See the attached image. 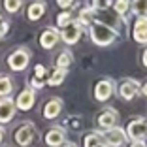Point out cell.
<instances>
[{"label":"cell","mask_w":147,"mask_h":147,"mask_svg":"<svg viewBox=\"0 0 147 147\" xmlns=\"http://www.w3.org/2000/svg\"><path fill=\"white\" fill-rule=\"evenodd\" d=\"M89 36H91L92 43H96L100 47H106V45H111L119 38V32H117L115 26H109L106 23L94 19L91 23V26H89Z\"/></svg>","instance_id":"1"},{"label":"cell","mask_w":147,"mask_h":147,"mask_svg":"<svg viewBox=\"0 0 147 147\" xmlns=\"http://www.w3.org/2000/svg\"><path fill=\"white\" fill-rule=\"evenodd\" d=\"M115 92H117V83L109 78L98 79L92 87V96H94L96 102H108Z\"/></svg>","instance_id":"2"},{"label":"cell","mask_w":147,"mask_h":147,"mask_svg":"<svg viewBox=\"0 0 147 147\" xmlns=\"http://www.w3.org/2000/svg\"><path fill=\"white\" fill-rule=\"evenodd\" d=\"M125 134L130 142H145V138H147V119H143V117L132 119V121L126 125Z\"/></svg>","instance_id":"3"},{"label":"cell","mask_w":147,"mask_h":147,"mask_svg":"<svg viewBox=\"0 0 147 147\" xmlns=\"http://www.w3.org/2000/svg\"><path fill=\"white\" fill-rule=\"evenodd\" d=\"M30 62V51L26 47H17L8 55V66L13 72H23Z\"/></svg>","instance_id":"4"},{"label":"cell","mask_w":147,"mask_h":147,"mask_svg":"<svg viewBox=\"0 0 147 147\" xmlns=\"http://www.w3.org/2000/svg\"><path fill=\"white\" fill-rule=\"evenodd\" d=\"M34 138H36V128L30 121L21 123V125L15 128V132H13V142L17 143L19 147H28Z\"/></svg>","instance_id":"5"},{"label":"cell","mask_w":147,"mask_h":147,"mask_svg":"<svg viewBox=\"0 0 147 147\" xmlns=\"http://www.w3.org/2000/svg\"><path fill=\"white\" fill-rule=\"evenodd\" d=\"M140 89H142V83L136 81L132 78H125L119 85H117V92L121 96L123 100L130 102V100H134L136 96H140Z\"/></svg>","instance_id":"6"},{"label":"cell","mask_w":147,"mask_h":147,"mask_svg":"<svg viewBox=\"0 0 147 147\" xmlns=\"http://www.w3.org/2000/svg\"><path fill=\"white\" fill-rule=\"evenodd\" d=\"M81 34H83V26L79 25L76 19H72L64 28L59 30V36H61V40L66 43V45H74V43H78L79 38H81Z\"/></svg>","instance_id":"7"},{"label":"cell","mask_w":147,"mask_h":147,"mask_svg":"<svg viewBox=\"0 0 147 147\" xmlns=\"http://www.w3.org/2000/svg\"><path fill=\"white\" fill-rule=\"evenodd\" d=\"M102 140H104V147H123L126 143V134H125V128L117 125L109 130H104L102 132Z\"/></svg>","instance_id":"8"},{"label":"cell","mask_w":147,"mask_h":147,"mask_svg":"<svg viewBox=\"0 0 147 147\" xmlns=\"http://www.w3.org/2000/svg\"><path fill=\"white\" fill-rule=\"evenodd\" d=\"M117 123H119V113H117V109H113V108H104L98 115H96V125H98L102 130L113 128V126H117Z\"/></svg>","instance_id":"9"},{"label":"cell","mask_w":147,"mask_h":147,"mask_svg":"<svg viewBox=\"0 0 147 147\" xmlns=\"http://www.w3.org/2000/svg\"><path fill=\"white\" fill-rule=\"evenodd\" d=\"M15 102V108L21 109V111H28V109L34 108L36 104V91H32L30 87H26V89H23L21 92L17 94V98L13 100Z\"/></svg>","instance_id":"10"},{"label":"cell","mask_w":147,"mask_h":147,"mask_svg":"<svg viewBox=\"0 0 147 147\" xmlns=\"http://www.w3.org/2000/svg\"><path fill=\"white\" fill-rule=\"evenodd\" d=\"M43 142L49 147H61L66 142V130L62 126H51L43 136Z\"/></svg>","instance_id":"11"},{"label":"cell","mask_w":147,"mask_h":147,"mask_svg":"<svg viewBox=\"0 0 147 147\" xmlns=\"http://www.w3.org/2000/svg\"><path fill=\"white\" fill-rule=\"evenodd\" d=\"M15 111H17V108H15V102H13V98H2L0 100V126L6 125V123H9L15 117Z\"/></svg>","instance_id":"12"},{"label":"cell","mask_w":147,"mask_h":147,"mask_svg":"<svg viewBox=\"0 0 147 147\" xmlns=\"http://www.w3.org/2000/svg\"><path fill=\"white\" fill-rule=\"evenodd\" d=\"M62 108H64V104H62V100L59 98V96H53V98H49L45 104H43V117L45 119H57V117L61 115Z\"/></svg>","instance_id":"13"},{"label":"cell","mask_w":147,"mask_h":147,"mask_svg":"<svg viewBox=\"0 0 147 147\" xmlns=\"http://www.w3.org/2000/svg\"><path fill=\"white\" fill-rule=\"evenodd\" d=\"M61 36H59V28H53V26H47L45 30L40 34V45L43 49H53L59 43Z\"/></svg>","instance_id":"14"},{"label":"cell","mask_w":147,"mask_h":147,"mask_svg":"<svg viewBox=\"0 0 147 147\" xmlns=\"http://www.w3.org/2000/svg\"><path fill=\"white\" fill-rule=\"evenodd\" d=\"M132 38L138 43H147V17H136L132 25Z\"/></svg>","instance_id":"15"},{"label":"cell","mask_w":147,"mask_h":147,"mask_svg":"<svg viewBox=\"0 0 147 147\" xmlns=\"http://www.w3.org/2000/svg\"><path fill=\"white\" fill-rule=\"evenodd\" d=\"M45 9H47V6L43 0H32L26 8V19L28 21H40L45 15Z\"/></svg>","instance_id":"16"},{"label":"cell","mask_w":147,"mask_h":147,"mask_svg":"<svg viewBox=\"0 0 147 147\" xmlns=\"http://www.w3.org/2000/svg\"><path fill=\"white\" fill-rule=\"evenodd\" d=\"M96 19V11L91 8V6H83L81 9L78 11V19L76 21L79 23V25L85 28V26H91V23Z\"/></svg>","instance_id":"17"},{"label":"cell","mask_w":147,"mask_h":147,"mask_svg":"<svg viewBox=\"0 0 147 147\" xmlns=\"http://www.w3.org/2000/svg\"><path fill=\"white\" fill-rule=\"evenodd\" d=\"M66 76H68V70H61V68H53L51 72H49V76H47V85H51V87H59V85H62V81L66 79Z\"/></svg>","instance_id":"18"},{"label":"cell","mask_w":147,"mask_h":147,"mask_svg":"<svg viewBox=\"0 0 147 147\" xmlns=\"http://www.w3.org/2000/svg\"><path fill=\"white\" fill-rule=\"evenodd\" d=\"M72 62H74V55H72V51L64 49V51H61L59 55H57V59H55V68L68 70L70 66H72Z\"/></svg>","instance_id":"19"},{"label":"cell","mask_w":147,"mask_h":147,"mask_svg":"<svg viewBox=\"0 0 147 147\" xmlns=\"http://www.w3.org/2000/svg\"><path fill=\"white\" fill-rule=\"evenodd\" d=\"M98 145H104L102 132L94 130V132H89V134L83 136V147H98Z\"/></svg>","instance_id":"20"},{"label":"cell","mask_w":147,"mask_h":147,"mask_svg":"<svg viewBox=\"0 0 147 147\" xmlns=\"http://www.w3.org/2000/svg\"><path fill=\"white\" fill-rule=\"evenodd\" d=\"M130 11L136 17H147V0H130Z\"/></svg>","instance_id":"21"},{"label":"cell","mask_w":147,"mask_h":147,"mask_svg":"<svg viewBox=\"0 0 147 147\" xmlns=\"http://www.w3.org/2000/svg\"><path fill=\"white\" fill-rule=\"evenodd\" d=\"M13 91V81L9 76H0V98H8Z\"/></svg>","instance_id":"22"},{"label":"cell","mask_w":147,"mask_h":147,"mask_svg":"<svg viewBox=\"0 0 147 147\" xmlns=\"http://www.w3.org/2000/svg\"><path fill=\"white\" fill-rule=\"evenodd\" d=\"M113 11L119 17H125L126 13L130 11V0H113Z\"/></svg>","instance_id":"23"},{"label":"cell","mask_w":147,"mask_h":147,"mask_svg":"<svg viewBox=\"0 0 147 147\" xmlns=\"http://www.w3.org/2000/svg\"><path fill=\"white\" fill-rule=\"evenodd\" d=\"M23 2L25 0H2V6L8 13H17L23 8Z\"/></svg>","instance_id":"24"},{"label":"cell","mask_w":147,"mask_h":147,"mask_svg":"<svg viewBox=\"0 0 147 147\" xmlns=\"http://www.w3.org/2000/svg\"><path fill=\"white\" fill-rule=\"evenodd\" d=\"M111 4H113V0H92L91 8L94 9L96 13H104L111 8Z\"/></svg>","instance_id":"25"},{"label":"cell","mask_w":147,"mask_h":147,"mask_svg":"<svg viewBox=\"0 0 147 147\" xmlns=\"http://www.w3.org/2000/svg\"><path fill=\"white\" fill-rule=\"evenodd\" d=\"M72 19H74L72 17V9H64V11H61L59 15H57V26H59V28H64Z\"/></svg>","instance_id":"26"},{"label":"cell","mask_w":147,"mask_h":147,"mask_svg":"<svg viewBox=\"0 0 147 147\" xmlns=\"http://www.w3.org/2000/svg\"><path fill=\"white\" fill-rule=\"evenodd\" d=\"M32 78L40 79V81H45V66L43 64H36L34 66V76Z\"/></svg>","instance_id":"27"},{"label":"cell","mask_w":147,"mask_h":147,"mask_svg":"<svg viewBox=\"0 0 147 147\" xmlns=\"http://www.w3.org/2000/svg\"><path fill=\"white\" fill-rule=\"evenodd\" d=\"M74 4H76V0H57V6H59L62 11H64V9H70Z\"/></svg>","instance_id":"28"},{"label":"cell","mask_w":147,"mask_h":147,"mask_svg":"<svg viewBox=\"0 0 147 147\" xmlns=\"http://www.w3.org/2000/svg\"><path fill=\"white\" fill-rule=\"evenodd\" d=\"M8 30H9V21L2 19V21H0V38H4V36L8 34Z\"/></svg>","instance_id":"29"},{"label":"cell","mask_w":147,"mask_h":147,"mask_svg":"<svg viewBox=\"0 0 147 147\" xmlns=\"http://www.w3.org/2000/svg\"><path fill=\"white\" fill-rule=\"evenodd\" d=\"M43 85H45V81H40V79H36V78H30V89H32V91L42 89Z\"/></svg>","instance_id":"30"},{"label":"cell","mask_w":147,"mask_h":147,"mask_svg":"<svg viewBox=\"0 0 147 147\" xmlns=\"http://www.w3.org/2000/svg\"><path fill=\"white\" fill-rule=\"evenodd\" d=\"M140 94H142V96H145V98H147V79H145V81L142 83V89H140Z\"/></svg>","instance_id":"31"},{"label":"cell","mask_w":147,"mask_h":147,"mask_svg":"<svg viewBox=\"0 0 147 147\" xmlns=\"http://www.w3.org/2000/svg\"><path fill=\"white\" fill-rule=\"evenodd\" d=\"M128 147H147V145H145V142H130Z\"/></svg>","instance_id":"32"},{"label":"cell","mask_w":147,"mask_h":147,"mask_svg":"<svg viewBox=\"0 0 147 147\" xmlns=\"http://www.w3.org/2000/svg\"><path fill=\"white\" fill-rule=\"evenodd\" d=\"M142 64L147 68V47L143 49V53H142Z\"/></svg>","instance_id":"33"},{"label":"cell","mask_w":147,"mask_h":147,"mask_svg":"<svg viewBox=\"0 0 147 147\" xmlns=\"http://www.w3.org/2000/svg\"><path fill=\"white\" fill-rule=\"evenodd\" d=\"M4 138H6V130H4V126H0V143L4 142Z\"/></svg>","instance_id":"34"},{"label":"cell","mask_w":147,"mask_h":147,"mask_svg":"<svg viewBox=\"0 0 147 147\" xmlns=\"http://www.w3.org/2000/svg\"><path fill=\"white\" fill-rule=\"evenodd\" d=\"M61 147H78V145H76V143H72V142H64Z\"/></svg>","instance_id":"35"},{"label":"cell","mask_w":147,"mask_h":147,"mask_svg":"<svg viewBox=\"0 0 147 147\" xmlns=\"http://www.w3.org/2000/svg\"><path fill=\"white\" fill-rule=\"evenodd\" d=\"M98 147H104V145H98Z\"/></svg>","instance_id":"36"},{"label":"cell","mask_w":147,"mask_h":147,"mask_svg":"<svg viewBox=\"0 0 147 147\" xmlns=\"http://www.w3.org/2000/svg\"><path fill=\"white\" fill-rule=\"evenodd\" d=\"M0 21H2V17H0Z\"/></svg>","instance_id":"37"}]
</instances>
